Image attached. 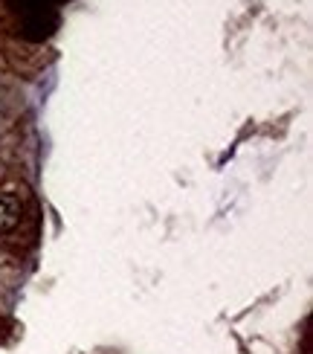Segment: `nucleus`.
<instances>
[{
	"mask_svg": "<svg viewBox=\"0 0 313 354\" xmlns=\"http://www.w3.org/2000/svg\"><path fill=\"white\" fill-rule=\"evenodd\" d=\"M21 215H23L21 198L12 195V192H0V235H9L18 230Z\"/></svg>",
	"mask_w": 313,
	"mask_h": 354,
	"instance_id": "1",
	"label": "nucleus"
}]
</instances>
